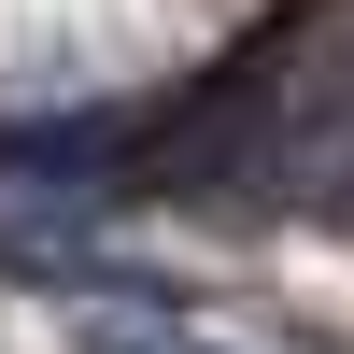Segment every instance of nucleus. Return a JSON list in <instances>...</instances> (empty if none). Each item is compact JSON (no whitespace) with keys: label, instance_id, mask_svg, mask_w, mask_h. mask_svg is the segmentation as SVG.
<instances>
[{"label":"nucleus","instance_id":"nucleus-1","mask_svg":"<svg viewBox=\"0 0 354 354\" xmlns=\"http://www.w3.org/2000/svg\"><path fill=\"white\" fill-rule=\"evenodd\" d=\"M71 354H255V340L198 326L170 298H71Z\"/></svg>","mask_w":354,"mask_h":354}]
</instances>
